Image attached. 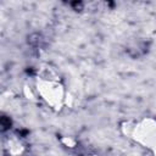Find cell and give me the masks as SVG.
<instances>
[{
  "label": "cell",
  "mask_w": 156,
  "mask_h": 156,
  "mask_svg": "<svg viewBox=\"0 0 156 156\" xmlns=\"http://www.w3.org/2000/svg\"><path fill=\"white\" fill-rule=\"evenodd\" d=\"M37 91L40 98L55 110H60L65 102V88L61 84L55 69L46 67L37 80Z\"/></svg>",
  "instance_id": "1"
},
{
  "label": "cell",
  "mask_w": 156,
  "mask_h": 156,
  "mask_svg": "<svg viewBox=\"0 0 156 156\" xmlns=\"http://www.w3.org/2000/svg\"><path fill=\"white\" fill-rule=\"evenodd\" d=\"M60 141H61V144L63 145V146H66V147H68V149H74L76 146H77V140L73 138V136H62L61 139H60Z\"/></svg>",
  "instance_id": "2"
},
{
  "label": "cell",
  "mask_w": 156,
  "mask_h": 156,
  "mask_svg": "<svg viewBox=\"0 0 156 156\" xmlns=\"http://www.w3.org/2000/svg\"><path fill=\"white\" fill-rule=\"evenodd\" d=\"M85 156H99V155H95V154H90V155H85Z\"/></svg>",
  "instance_id": "3"
}]
</instances>
